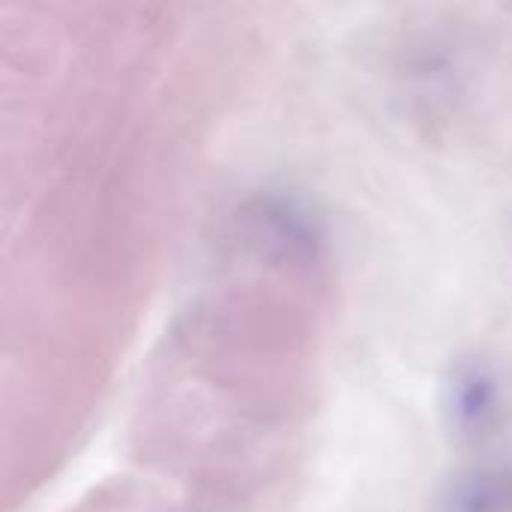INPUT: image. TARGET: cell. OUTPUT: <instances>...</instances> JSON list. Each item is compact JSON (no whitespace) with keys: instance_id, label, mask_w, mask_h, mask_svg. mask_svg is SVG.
<instances>
[{"instance_id":"obj_2","label":"cell","mask_w":512,"mask_h":512,"mask_svg":"<svg viewBox=\"0 0 512 512\" xmlns=\"http://www.w3.org/2000/svg\"><path fill=\"white\" fill-rule=\"evenodd\" d=\"M444 512H512V465L486 462L459 471L441 498Z\"/></svg>"},{"instance_id":"obj_1","label":"cell","mask_w":512,"mask_h":512,"mask_svg":"<svg viewBox=\"0 0 512 512\" xmlns=\"http://www.w3.org/2000/svg\"><path fill=\"white\" fill-rule=\"evenodd\" d=\"M444 414L459 441L492 438L507 414V390L498 369L486 360H462L444 387Z\"/></svg>"}]
</instances>
